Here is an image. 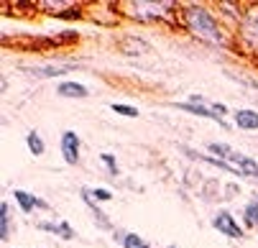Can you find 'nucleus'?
Returning <instances> with one entry per match:
<instances>
[{
  "instance_id": "1",
  "label": "nucleus",
  "mask_w": 258,
  "mask_h": 248,
  "mask_svg": "<svg viewBox=\"0 0 258 248\" xmlns=\"http://www.w3.org/2000/svg\"><path fill=\"white\" fill-rule=\"evenodd\" d=\"M184 23H187V28L195 33L197 39L212 44V46H223L225 44V33L223 28L217 26V21L212 18V13L202 6H189L184 8Z\"/></svg>"
},
{
  "instance_id": "2",
  "label": "nucleus",
  "mask_w": 258,
  "mask_h": 248,
  "mask_svg": "<svg viewBox=\"0 0 258 248\" xmlns=\"http://www.w3.org/2000/svg\"><path fill=\"white\" fill-rule=\"evenodd\" d=\"M210 151L217 154V156H223V161H228L230 166H235L240 176H258V164H255L250 156L238 154V151L230 149L228 144H210Z\"/></svg>"
},
{
  "instance_id": "3",
  "label": "nucleus",
  "mask_w": 258,
  "mask_h": 248,
  "mask_svg": "<svg viewBox=\"0 0 258 248\" xmlns=\"http://www.w3.org/2000/svg\"><path fill=\"white\" fill-rule=\"evenodd\" d=\"M77 67H80L77 61H51V64H23L21 69L28 72L31 77H59V75H67Z\"/></svg>"
},
{
  "instance_id": "4",
  "label": "nucleus",
  "mask_w": 258,
  "mask_h": 248,
  "mask_svg": "<svg viewBox=\"0 0 258 248\" xmlns=\"http://www.w3.org/2000/svg\"><path fill=\"white\" fill-rule=\"evenodd\" d=\"M128 11H133L131 16L138 21H156V18H166L171 6L169 3H128Z\"/></svg>"
},
{
  "instance_id": "5",
  "label": "nucleus",
  "mask_w": 258,
  "mask_h": 248,
  "mask_svg": "<svg viewBox=\"0 0 258 248\" xmlns=\"http://www.w3.org/2000/svg\"><path fill=\"white\" fill-rule=\"evenodd\" d=\"M240 41L258 54V6L250 8L245 13V18L240 21Z\"/></svg>"
},
{
  "instance_id": "6",
  "label": "nucleus",
  "mask_w": 258,
  "mask_h": 248,
  "mask_svg": "<svg viewBox=\"0 0 258 248\" xmlns=\"http://www.w3.org/2000/svg\"><path fill=\"white\" fill-rule=\"evenodd\" d=\"M59 149H61V156L67 164H80V136L75 131H64L61 133V141H59Z\"/></svg>"
},
{
  "instance_id": "7",
  "label": "nucleus",
  "mask_w": 258,
  "mask_h": 248,
  "mask_svg": "<svg viewBox=\"0 0 258 248\" xmlns=\"http://www.w3.org/2000/svg\"><path fill=\"white\" fill-rule=\"evenodd\" d=\"M212 228H215V230H220L223 235L235 238V240H240V238H243V228L235 223V218L230 215V212H217V215L212 218Z\"/></svg>"
},
{
  "instance_id": "8",
  "label": "nucleus",
  "mask_w": 258,
  "mask_h": 248,
  "mask_svg": "<svg viewBox=\"0 0 258 248\" xmlns=\"http://www.w3.org/2000/svg\"><path fill=\"white\" fill-rule=\"evenodd\" d=\"M174 108H176V110H184V113H192V115H200V118H210V120H215L217 126L225 128L223 115H217V113L210 108V102H207V108H205V105H200V102H174Z\"/></svg>"
},
{
  "instance_id": "9",
  "label": "nucleus",
  "mask_w": 258,
  "mask_h": 248,
  "mask_svg": "<svg viewBox=\"0 0 258 248\" xmlns=\"http://www.w3.org/2000/svg\"><path fill=\"white\" fill-rule=\"evenodd\" d=\"M235 126L243 131H258V113L255 110H235Z\"/></svg>"
},
{
  "instance_id": "10",
  "label": "nucleus",
  "mask_w": 258,
  "mask_h": 248,
  "mask_svg": "<svg viewBox=\"0 0 258 248\" xmlns=\"http://www.w3.org/2000/svg\"><path fill=\"white\" fill-rule=\"evenodd\" d=\"M56 95H61V97H87L90 90L85 85H80V82H61L56 87Z\"/></svg>"
},
{
  "instance_id": "11",
  "label": "nucleus",
  "mask_w": 258,
  "mask_h": 248,
  "mask_svg": "<svg viewBox=\"0 0 258 248\" xmlns=\"http://www.w3.org/2000/svg\"><path fill=\"white\" fill-rule=\"evenodd\" d=\"M16 202L21 205V210L23 212H31L33 207H46V202L44 200H39V197H33V195H28V192H23V190H16Z\"/></svg>"
},
{
  "instance_id": "12",
  "label": "nucleus",
  "mask_w": 258,
  "mask_h": 248,
  "mask_svg": "<svg viewBox=\"0 0 258 248\" xmlns=\"http://www.w3.org/2000/svg\"><path fill=\"white\" fill-rule=\"evenodd\" d=\"M85 195V205L92 210V215H95V223L102 228V230H113V225H110V220H107V215H105V212H100L97 207H95V202H92V195H90V190H85L82 192Z\"/></svg>"
},
{
  "instance_id": "13",
  "label": "nucleus",
  "mask_w": 258,
  "mask_h": 248,
  "mask_svg": "<svg viewBox=\"0 0 258 248\" xmlns=\"http://www.w3.org/2000/svg\"><path fill=\"white\" fill-rule=\"evenodd\" d=\"M120 49L128 56H138L141 51H151V46L146 44V41H141V39H125V41H120Z\"/></svg>"
},
{
  "instance_id": "14",
  "label": "nucleus",
  "mask_w": 258,
  "mask_h": 248,
  "mask_svg": "<svg viewBox=\"0 0 258 248\" xmlns=\"http://www.w3.org/2000/svg\"><path fill=\"white\" fill-rule=\"evenodd\" d=\"M11 235V207L8 202L0 205V240H8Z\"/></svg>"
},
{
  "instance_id": "15",
  "label": "nucleus",
  "mask_w": 258,
  "mask_h": 248,
  "mask_svg": "<svg viewBox=\"0 0 258 248\" xmlns=\"http://www.w3.org/2000/svg\"><path fill=\"white\" fill-rule=\"evenodd\" d=\"M26 144H28V151L33 154V156H41L44 151H46V146H44V138L36 133V131H31L28 136H26Z\"/></svg>"
},
{
  "instance_id": "16",
  "label": "nucleus",
  "mask_w": 258,
  "mask_h": 248,
  "mask_svg": "<svg viewBox=\"0 0 258 248\" xmlns=\"http://www.w3.org/2000/svg\"><path fill=\"white\" fill-rule=\"evenodd\" d=\"M41 230H51V233H56V235H61L64 240H72V238H75V230H72L67 223H59V225H49V223H41L39 225Z\"/></svg>"
},
{
  "instance_id": "17",
  "label": "nucleus",
  "mask_w": 258,
  "mask_h": 248,
  "mask_svg": "<svg viewBox=\"0 0 258 248\" xmlns=\"http://www.w3.org/2000/svg\"><path fill=\"white\" fill-rule=\"evenodd\" d=\"M120 240H123L125 248H149V243H146L141 235H136V233H125Z\"/></svg>"
},
{
  "instance_id": "18",
  "label": "nucleus",
  "mask_w": 258,
  "mask_h": 248,
  "mask_svg": "<svg viewBox=\"0 0 258 248\" xmlns=\"http://www.w3.org/2000/svg\"><path fill=\"white\" fill-rule=\"evenodd\" d=\"M243 215H245V223L248 225H258V200H253V202L245 205Z\"/></svg>"
},
{
  "instance_id": "19",
  "label": "nucleus",
  "mask_w": 258,
  "mask_h": 248,
  "mask_svg": "<svg viewBox=\"0 0 258 248\" xmlns=\"http://www.w3.org/2000/svg\"><path fill=\"white\" fill-rule=\"evenodd\" d=\"M113 110L118 115H125V118H136L138 115V110L133 108V105H123V102H113Z\"/></svg>"
},
{
  "instance_id": "20",
  "label": "nucleus",
  "mask_w": 258,
  "mask_h": 248,
  "mask_svg": "<svg viewBox=\"0 0 258 248\" xmlns=\"http://www.w3.org/2000/svg\"><path fill=\"white\" fill-rule=\"evenodd\" d=\"M90 195H92L97 202H110V200H113V195H110L107 190H100V187H97V190H90Z\"/></svg>"
},
{
  "instance_id": "21",
  "label": "nucleus",
  "mask_w": 258,
  "mask_h": 248,
  "mask_svg": "<svg viewBox=\"0 0 258 248\" xmlns=\"http://www.w3.org/2000/svg\"><path fill=\"white\" fill-rule=\"evenodd\" d=\"M102 161L107 164L110 174H118V166H115V156H113V154H102Z\"/></svg>"
}]
</instances>
